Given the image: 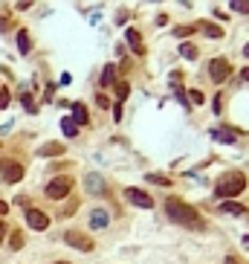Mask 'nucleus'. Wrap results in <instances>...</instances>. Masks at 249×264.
Instances as JSON below:
<instances>
[{
    "instance_id": "obj_27",
    "label": "nucleus",
    "mask_w": 249,
    "mask_h": 264,
    "mask_svg": "<svg viewBox=\"0 0 249 264\" xmlns=\"http://www.w3.org/2000/svg\"><path fill=\"white\" fill-rule=\"evenodd\" d=\"M188 99L194 102V105H203V93H200V90H191V93H188Z\"/></svg>"
},
{
    "instance_id": "obj_24",
    "label": "nucleus",
    "mask_w": 249,
    "mask_h": 264,
    "mask_svg": "<svg viewBox=\"0 0 249 264\" xmlns=\"http://www.w3.org/2000/svg\"><path fill=\"white\" fill-rule=\"evenodd\" d=\"M9 102H12V93L6 90V87H3V90H0V110L6 108V105H9Z\"/></svg>"
},
{
    "instance_id": "obj_9",
    "label": "nucleus",
    "mask_w": 249,
    "mask_h": 264,
    "mask_svg": "<svg viewBox=\"0 0 249 264\" xmlns=\"http://www.w3.org/2000/svg\"><path fill=\"white\" fill-rule=\"evenodd\" d=\"M212 137L217 139V142H226V146H232V142L238 139V131H235V128H214Z\"/></svg>"
},
{
    "instance_id": "obj_34",
    "label": "nucleus",
    "mask_w": 249,
    "mask_h": 264,
    "mask_svg": "<svg viewBox=\"0 0 249 264\" xmlns=\"http://www.w3.org/2000/svg\"><path fill=\"white\" fill-rule=\"evenodd\" d=\"M6 212H9V206H6V203L0 201V215H6Z\"/></svg>"
},
{
    "instance_id": "obj_36",
    "label": "nucleus",
    "mask_w": 249,
    "mask_h": 264,
    "mask_svg": "<svg viewBox=\"0 0 249 264\" xmlns=\"http://www.w3.org/2000/svg\"><path fill=\"white\" fill-rule=\"evenodd\" d=\"M243 53H246V55H249V44H246V46H243Z\"/></svg>"
},
{
    "instance_id": "obj_14",
    "label": "nucleus",
    "mask_w": 249,
    "mask_h": 264,
    "mask_svg": "<svg viewBox=\"0 0 249 264\" xmlns=\"http://www.w3.org/2000/svg\"><path fill=\"white\" fill-rule=\"evenodd\" d=\"M90 227H93V229H105L107 227V212L105 209H93V215H90Z\"/></svg>"
},
{
    "instance_id": "obj_7",
    "label": "nucleus",
    "mask_w": 249,
    "mask_h": 264,
    "mask_svg": "<svg viewBox=\"0 0 249 264\" xmlns=\"http://www.w3.org/2000/svg\"><path fill=\"white\" fill-rule=\"evenodd\" d=\"M27 224H29L32 229H38V232H41V229L49 227V218H46L41 209H27Z\"/></svg>"
},
{
    "instance_id": "obj_37",
    "label": "nucleus",
    "mask_w": 249,
    "mask_h": 264,
    "mask_svg": "<svg viewBox=\"0 0 249 264\" xmlns=\"http://www.w3.org/2000/svg\"><path fill=\"white\" fill-rule=\"evenodd\" d=\"M58 264H67V261H58Z\"/></svg>"
},
{
    "instance_id": "obj_3",
    "label": "nucleus",
    "mask_w": 249,
    "mask_h": 264,
    "mask_svg": "<svg viewBox=\"0 0 249 264\" xmlns=\"http://www.w3.org/2000/svg\"><path fill=\"white\" fill-rule=\"evenodd\" d=\"M72 189V177H53L49 180V186H46V198H53V201H58V198H67Z\"/></svg>"
},
{
    "instance_id": "obj_19",
    "label": "nucleus",
    "mask_w": 249,
    "mask_h": 264,
    "mask_svg": "<svg viewBox=\"0 0 249 264\" xmlns=\"http://www.w3.org/2000/svg\"><path fill=\"white\" fill-rule=\"evenodd\" d=\"M148 183L160 186V189H168V186H171V180L165 177V174H148Z\"/></svg>"
},
{
    "instance_id": "obj_32",
    "label": "nucleus",
    "mask_w": 249,
    "mask_h": 264,
    "mask_svg": "<svg viewBox=\"0 0 249 264\" xmlns=\"http://www.w3.org/2000/svg\"><path fill=\"white\" fill-rule=\"evenodd\" d=\"M240 79H243V82H249V67H246V70H240Z\"/></svg>"
},
{
    "instance_id": "obj_22",
    "label": "nucleus",
    "mask_w": 249,
    "mask_h": 264,
    "mask_svg": "<svg viewBox=\"0 0 249 264\" xmlns=\"http://www.w3.org/2000/svg\"><path fill=\"white\" fill-rule=\"evenodd\" d=\"M232 9H235V12H243V15H249V0H235V3H232Z\"/></svg>"
},
{
    "instance_id": "obj_21",
    "label": "nucleus",
    "mask_w": 249,
    "mask_h": 264,
    "mask_svg": "<svg viewBox=\"0 0 249 264\" xmlns=\"http://www.w3.org/2000/svg\"><path fill=\"white\" fill-rule=\"evenodd\" d=\"M200 29H203L209 38H220V35H223V29H220V27H214V23H203Z\"/></svg>"
},
{
    "instance_id": "obj_26",
    "label": "nucleus",
    "mask_w": 249,
    "mask_h": 264,
    "mask_svg": "<svg viewBox=\"0 0 249 264\" xmlns=\"http://www.w3.org/2000/svg\"><path fill=\"white\" fill-rule=\"evenodd\" d=\"M116 96H119V99H128V84H124V82L116 84Z\"/></svg>"
},
{
    "instance_id": "obj_25",
    "label": "nucleus",
    "mask_w": 249,
    "mask_h": 264,
    "mask_svg": "<svg viewBox=\"0 0 249 264\" xmlns=\"http://www.w3.org/2000/svg\"><path fill=\"white\" fill-rule=\"evenodd\" d=\"M191 32H194V27H177L174 29V35L177 38H186V35H191Z\"/></svg>"
},
{
    "instance_id": "obj_33",
    "label": "nucleus",
    "mask_w": 249,
    "mask_h": 264,
    "mask_svg": "<svg viewBox=\"0 0 249 264\" xmlns=\"http://www.w3.org/2000/svg\"><path fill=\"white\" fill-rule=\"evenodd\" d=\"M226 264H243V261H238L235 255H229V258H226Z\"/></svg>"
},
{
    "instance_id": "obj_5",
    "label": "nucleus",
    "mask_w": 249,
    "mask_h": 264,
    "mask_svg": "<svg viewBox=\"0 0 249 264\" xmlns=\"http://www.w3.org/2000/svg\"><path fill=\"white\" fill-rule=\"evenodd\" d=\"M64 241L70 247H76V250H84V253H90L93 250V238H87V235H81V232H76V229H70V232H64Z\"/></svg>"
},
{
    "instance_id": "obj_18",
    "label": "nucleus",
    "mask_w": 249,
    "mask_h": 264,
    "mask_svg": "<svg viewBox=\"0 0 249 264\" xmlns=\"http://www.w3.org/2000/svg\"><path fill=\"white\" fill-rule=\"evenodd\" d=\"M18 50H20L23 55L32 50V46H29V32H27V29H20V32H18Z\"/></svg>"
},
{
    "instance_id": "obj_20",
    "label": "nucleus",
    "mask_w": 249,
    "mask_h": 264,
    "mask_svg": "<svg viewBox=\"0 0 249 264\" xmlns=\"http://www.w3.org/2000/svg\"><path fill=\"white\" fill-rule=\"evenodd\" d=\"M180 55L188 58V61H194V58H197V46L194 44H180Z\"/></svg>"
},
{
    "instance_id": "obj_28",
    "label": "nucleus",
    "mask_w": 249,
    "mask_h": 264,
    "mask_svg": "<svg viewBox=\"0 0 249 264\" xmlns=\"http://www.w3.org/2000/svg\"><path fill=\"white\" fill-rule=\"evenodd\" d=\"M23 108H27L29 113H35V110H38V108H35V102H32V96H23Z\"/></svg>"
},
{
    "instance_id": "obj_17",
    "label": "nucleus",
    "mask_w": 249,
    "mask_h": 264,
    "mask_svg": "<svg viewBox=\"0 0 249 264\" xmlns=\"http://www.w3.org/2000/svg\"><path fill=\"white\" fill-rule=\"evenodd\" d=\"M61 131H64V137H76V134H79V125H76L70 116H64L61 119Z\"/></svg>"
},
{
    "instance_id": "obj_23",
    "label": "nucleus",
    "mask_w": 249,
    "mask_h": 264,
    "mask_svg": "<svg viewBox=\"0 0 249 264\" xmlns=\"http://www.w3.org/2000/svg\"><path fill=\"white\" fill-rule=\"evenodd\" d=\"M9 247H12V250H20V247H23V232H15L12 241H9Z\"/></svg>"
},
{
    "instance_id": "obj_1",
    "label": "nucleus",
    "mask_w": 249,
    "mask_h": 264,
    "mask_svg": "<svg viewBox=\"0 0 249 264\" xmlns=\"http://www.w3.org/2000/svg\"><path fill=\"white\" fill-rule=\"evenodd\" d=\"M165 212H168V218L174 221V224H180V227H188V229H203V218L197 215L188 203L177 201V198H171L168 203H165Z\"/></svg>"
},
{
    "instance_id": "obj_30",
    "label": "nucleus",
    "mask_w": 249,
    "mask_h": 264,
    "mask_svg": "<svg viewBox=\"0 0 249 264\" xmlns=\"http://www.w3.org/2000/svg\"><path fill=\"white\" fill-rule=\"evenodd\" d=\"M6 232H9V229H6V224H3V221H0V244H3V235H6Z\"/></svg>"
},
{
    "instance_id": "obj_16",
    "label": "nucleus",
    "mask_w": 249,
    "mask_h": 264,
    "mask_svg": "<svg viewBox=\"0 0 249 264\" xmlns=\"http://www.w3.org/2000/svg\"><path fill=\"white\" fill-rule=\"evenodd\" d=\"M116 82V67L113 64H107L105 70H102V87H110Z\"/></svg>"
},
{
    "instance_id": "obj_29",
    "label": "nucleus",
    "mask_w": 249,
    "mask_h": 264,
    "mask_svg": "<svg viewBox=\"0 0 249 264\" xmlns=\"http://www.w3.org/2000/svg\"><path fill=\"white\" fill-rule=\"evenodd\" d=\"M96 102H98V105H102V108H107V105H110V102H107V96H102V93H98V96H96Z\"/></svg>"
},
{
    "instance_id": "obj_13",
    "label": "nucleus",
    "mask_w": 249,
    "mask_h": 264,
    "mask_svg": "<svg viewBox=\"0 0 249 264\" xmlns=\"http://www.w3.org/2000/svg\"><path fill=\"white\" fill-rule=\"evenodd\" d=\"M38 154L41 157H58V154H64V146L61 142H46V146L38 148Z\"/></svg>"
},
{
    "instance_id": "obj_4",
    "label": "nucleus",
    "mask_w": 249,
    "mask_h": 264,
    "mask_svg": "<svg viewBox=\"0 0 249 264\" xmlns=\"http://www.w3.org/2000/svg\"><path fill=\"white\" fill-rule=\"evenodd\" d=\"M209 76H212V82H226L229 79V61L226 58H212L209 61Z\"/></svg>"
},
{
    "instance_id": "obj_35",
    "label": "nucleus",
    "mask_w": 249,
    "mask_h": 264,
    "mask_svg": "<svg viewBox=\"0 0 249 264\" xmlns=\"http://www.w3.org/2000/svg\"><path fill=\"white\" fill-rule=\"evenodd\" d=\"M243 244H246V247H249V235H246V238H243Z\"/></svg>"
},
{
    "instance_id": "obj_8",
    "label": "nucleus",
    "mask_w": 249,
    "mask_h": 264,
    "mask_svg": "<svg viewBox=\"0 0 249 264\" xmlns=\"http://www.w3.org/2000/svg\"><path fill=\"white\" fill-rule=\"evenodd\" d=\"M84 189H87L90 195H102V191H105V180H102V174H96V172L84 174Z\"/></svg>"
},
{
    "instance_id": "obj_10",
    "label": "nucleus",
    "mask_w": 249,
    "mask_h": 264,
    "mask_svg": "<svg viewBox=\"0 0 249 264\" xmlns=\"http://www.w3.org/2000/svg\"><path fill=\"white\" fill-rule=\"evenodd\" d=\"M20 177H23V165H18V163H9L6 169H3V180H6V183H18Z\"/></svg>"
},
{
    "instance_id": "obj_11",
    "label": "nucleus",
    "mask_w": 249,
    "mask_h": 264,
    "mask_svg": "<svg viewBox=\"0 0 249 264\" xmlns=\"http://www.w3.org/2000/svg\"><path fill=\"white\" fill-rule=\"evenodd\" d=\"M72 122H76V125H87L90 122V116H87V108H84V105H81V102H76V105H72Z\"/></svg>"
},
{
    "instance_id": "obj_2",
    "label": "nucleus",
    "mask_w": 249,
    "mask_h": 264,
    "mask_svg": "<svg viewBox=\"0 0 249 264\" xmlns=\"http://www.w3.org/2000/svg\"><path fill=\"white\" fill-rule=\"evenodd\" d=\"M243 189H246V177H243L240 172H229V174H223L220 180H217V186H214L217 198H235V195H240Z\"/></svg>"
},
{
    "instance_id": "obj_6",
    "label": "nucleus",
    "mask_w": 249,
    "mask_h": 264,
    "mask_svg": "<svg viewBox=\"0 0 249 264\" xmlns=\"http://www.w3.org/2000/svg\"><path fill=\"white\" fill-rule=\"evenodd\" d=\"M124 198L134 203V206H139V209H151V206H154V201L145 195V191H139V189H128V191H124Z\"/></svg>"
},
{
    "instance_id": "obj_12",
    "label": "nucleus",
    "mask_w": 249,
    "mask_h": 264,
    "mask_svg": "<svg viewBox=\"0 0 249 264\" xmlns=\"http://www.w3.org/2000/svg\"><path fill=\"white\" fill-rule=\"evenodd\" d=\"M124 38H128V44L134 46V53H139V55L145 53V46H142V35H139L136 29H128V32H124Z\"/></svg>"
},
{
    "instance_id": "obj_31",
    "label": "nucleus",
    "mask_w": 249,
    "mask_h": 264,
    "mask_svg": "<svg viewBox=\"0 0 249 264\" xmlns=\"http://www.w3.org/2000/svg\"><path fill=\"white\" fill-rule=\"evenodd\" d=\"M6 27H9V20H6V18H3V15H0V32H3V29H6Z\"/></svg>"
},
{
    "instance_id": "obj_15",
    "label": "nucleus",
    "mask_w": 249,
    "mask_h": 264,
    "mask_svg": "<svg viewBox=\"0 0 249 264\" xmlns=\"http://www.w3.org/2000/svg\"><path fill=\"white\" fill-rule=\"evenodd\" d=\"M220 212H223V215H243V212H246V206H240V203H235V201H226L220 206Z\"/></svg>"
}]
</instances>
